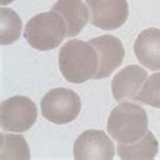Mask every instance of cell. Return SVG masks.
I'll list each match as a JSON object with an SVG mask.
<instances>
[{
    "label": "cell",
    "instance_id": "cell-1",
    "mask_svg": "<svg viewBox=\"0 0 160 160\" xmlns=\"http://www.w3.org/2000/svg\"><path fill=\"white\" fill-rule=\"evenodd\" d=\"M58 67L69 83L82 84L97 73L99 67L98 53L90 42L71 39L60 50Z\"/></svg>",
    "mask_w": 160,
    "mask_h": 160
},
{
    "label": "cell",
    "instance_id": "cell-2",
    "mask_svg": "<svg viewBox=\"0 0 160 160\" xmlns=\"http://www.w3.org/2000/svg\"><path fill=\"white\" fill-rule=\"evenodd\" d=\"M107 132L118 142H136L148 132L145 110L130 102L119 103L109 115Z\"/></svg>",
    "mask_w": 160,
    "mask_h": 160
},
{
    "label": "cell",
    "instance_id": "cell-3",
    "mask_svg": "<svg viewBox=\"0 0 160 160\" xmlns=\"http://www.w3.org/2000/svg\"><path fill=\"white\" fill-rule=\"evenodd\" d=\"M23 35L34 49L41 52L52 50L67 37V25L61 15L52 10L50 12H42L31 18Z\"/></svg>",
    "mask_w": 160,
    "mask_h": 160
},
{
    "label": "cell",
    "instance_id": "cell-4",
    "mask_svg": "<svg viewBox=\"0 0 160 160\" xmlns=\"http://www.w3.org/2000/svg\"><path fill=\"white\" fill-rule=\"evenodd\" d=\"M82 102L79 95L68 88L50 90L41 102V111L48 121L64 125L69 123L80 114Z\"/></svg>",
    "mask_w": 160,
    "mask_h": 160
},
{
    "label": "cell",
    "instance_id": "cell-5",
    "mask_svg": "<svg viewBox=\"0 0 160 160\" xmlns=\"http://www.w3.org/2000/svg\"><path fill=\"white\" fill-rule=\"evenodd\" d=\"M37 106L27 97H12L2 102L0 126L3 130L22 133L37 121Z\"/></svg>",
    "mask_w": 160,
    "mask_h": 160
},
{
    "label": "cell",
    "instance_id": "cell-6",
    "mask_svg": "<svg viewBox=\"0 0 160 160\" xmlns=\"http://www.w3.org/2000/svg\"><path fill=\"white\" fill-rule=\"evenodd\" d=\"M90 8V23L98 29H119L129 17L126 0H86Z\"/></svg>",
    "mask_w": 160,
    "mask_h": 160
},
{
    "label": "cell",
    "instance_id": "cell-7",
    "mask_svg": "<svg viewBox=\"0 0 160 160\" xmlns=\"http://www.w3.org/2000/svg\"><path fill=\"white\" fill-rule=\"evenodd\" d=\"M115 149L111 138L103 130L90 129L83 132L76 138L73 145L75 159H105L110 160L114 158Z\"/></svg>",
    "mask_w": 160,
    "mask_h": 160
},
{
    "label": "cell",
    "instance_id": "cell-8",
    "mask_svg": "<svg viewBox=\"0 0 160 160\" xmlns=\"http://www.w3.org/2000/svg\"><path fill=\"white\" fill-rule=\"evenodd\" d=\"M90 43L95 48L99 58V67L94 79L109 78L117 68L121 65L125 57V49L122 42L114 35H102V37L90 39Z\"/></svg>",
    "mask_w": 160,
    "mask_h": 160
},
{
    "label": "cell",
    "instance_id": "cell-9",
    "mask_svg": "<svg viewBox=\"0 0 160 160\" xmlns=\"http://www.w3.org/2000/svg\"><path fill=\"white\" fill-rule=\"evenodd\" d=\"M148 79V73L144 68L138 65H129L119 71L111 82V91L117 102L133 99L141 91L144 83Z\"/></svg>",
    "mask_w": 160,
    "mask_h": 160
},
{
    "label": "cell",
    "instance_id": "cell-10",
    "mask_svg": "<svg viewBox=\"0 0 160 160\" xmlns=\"http://www.w3.org/2000/svg\"><path fill=\"white\" fill-rule=\"evenodd\" d=\"M134 54L142 67L160 71V30L151 27L138 34L134 41Z\"/></svg>",
    "mask_w": 160,
    "mask_h": 160
},
{
    "label": "cell",
    "instance_id": "cell-11",
    "mask_svg": "<svg viewBox=\"0 0 160 160\" xmlns=\"http://www.w3.org/2000/svg\"><path fill=\"white\" fill-rule=\"evenodd\" d=\"M52 10L65 21L67 38L76 37L90 22V8L82 0H57Z\"/></svg>",
    "mask_w": 160,
    "mask_h": 160
},
{
    "label": "cell",
    "instance_id": "cell-12",
    "mask_svg": "<svg viewBox=\"0 0 160 160\" xmlns=\"http://www.w3.org/2000/svg\"><path fill=\"white\" fill-rule=\"evenodd\" d=\"M158 140L152 132L148 130L145 136L132 144L118 142L117 153L121 159H153L158 153Z\"/></svg>",
    "mask_w": 160,
    "mask_h": 160
},
{
    "label": "cell",
    "instance_id": "cell-13",
    "mask_svg": "<svg viewBox=\"0 0 160 160\" xmlns=\"http://www.w3.org/2000/svg\"><path fill=\"white\" fill-rule=\"evenodd\" d=\"M0 158L6 159H30V149L23 136L0 134Z\"/></svg>",
    "mask_w": 160,
    "mask_h": 160
},
{
    "label": "cell",
    "instance_id": "cell-14",
    "mask_svg": "<svg viewBox=\"0 0 160 160\" xmlns=\"http://www.w3.org/2000/svg\"><path fill=\"white\" fill-rule=\"evenodd\" d=\"M21 29H22V22L21 18L15 11L2 7L0 10V42L2 45H10L14 43L21 35Z\"/></svg>",
    "mask_w": 160,
    "mask_h": 160
},
{
    "label": "cell",
    "instance_id": "cell-15",
    "mask_svg": "<svg viewBox=\"0 0 160 160\" xmlns=\"http://www.w3.org/2000/svg\"><path fill=\"white\" fill-rule=\"evenodd\" d=\"M136 101L160 109V72H156L147 79Z\"/></svg>",
    "mask_w": 160,
    "mask_h": 160
},
{
    "label": "cell",
    "instance_id": "cell-16",
    "mask_svg": "<svg viewBox=\"0 0 160 160\" xmlns=\"http://www.w3.org/2000/svg\"><path fill=\"white\" fill-rule=\"evenodd\" d=\"M11 2H14V0H0V3H2V6H7V4H10Z\"/></svg>",
    "mask_w": 160,
    "mask_h": 160
}]
</instances>
